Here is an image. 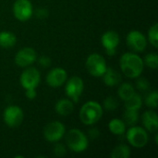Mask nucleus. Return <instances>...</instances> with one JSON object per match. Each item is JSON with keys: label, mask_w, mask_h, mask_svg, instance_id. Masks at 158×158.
<instances>
[{"label": "nucleus", "mask_w": 158, "mask_h": 158, "mask_svg": "<svg viewBox=\"0 0 158 158\" xmlns=\"http://www.w3.org/2000/svg\"><path fill=\"white\" fill-rule=\"evenodd\" d=\"M119 66L122 73L130 78L136 79L139 78L143 71V60L136 53H125L122 55L119 60Z\"/></svg>", "instance_id": "f257e3e1"}, {"label": "nucleus", "mask_w": 158, "mask_h": 158, "mask_svg": "<svg viewBox=\"0 0 158 158\" xmlns=\"http://www.w3.org/2000/svg\"><path fill=\"white\" fill-rule=\"evenodd\" d=\"M103 113V106L99 103L95 101H88L80 110V119L83 124L91 126L101 119Z\"/></svg>", "instance_id": "f03ea898"}, {"label": "nucleus", "mask_w": 158, "mask_h": 158, "mask_svg": "<svg viewBox=\"0 0 158 158\" xmlns=\"http://www.w3.org/2000/svg\"><path fill=\"white\" fill-rule=\"evenodd\" d=\"M66 143L72 152L82 153L88 148L89 140L81 131L71 129L66 134Z\"/></svg>", "instance_id": "7ed1b4c3"}, {"label": "nucleus", "mask_w": 158, "mask_h": 158, "mask_svg": "<svg viewBox=\"0 0 158 158\" xmlns=\"http://www.w3.org/2000/svg\"><path fill=\"white\" fill-rule=\"evenodd\" d=\"M126 132V139L129 143L136 148H143L144 147L148 141V133L147 131L142 127L138 126H131Z\"/></svg>", "instance_id": "20e7f679"}, {"label": "nucleus", "mask_w": 158, "mask_h": 158, "mask_svg": "<svg viewBox=\"0 0 158 158\" xmlns=\"http://www.w3.org/2000/svg\"><path fill=\"white\" fill-rule=\"evenodd\" d=\"M85 66L87 71L94 77H102L107 69L105 58L97 53L91 54L87 57Z\"/></svg>", "instance_id": "39448f33"}, {"label": "nucleus", "mask_w": 158, "mask_h": 158, "mask_svg": "<svg viewBox=\"0 0 158 158\" xmlns=\"http://www.w3.org/2000/svg\"><path fill=\"white\" fill-rule=\"evenodd\" d=\"M66 133L65 125L59 121H51L44 128V137L49 143L59 142Z\"/></svg>", "instance_id": "423d86ee"}, {"label": "nucleus", "mask_w": 158, "mask_h": 158, "mask_svg": "<svg viewBox=\"0 0 158 158\" xmlns=\"http://www.w3.org/2000/svg\"><path fill=\"white\" fill-rule=\"evenodd\" d=\"M66 81L65 92L67 96L74 103H77L84 90V82L82 79L78 76H72Z\"/></svg>", "instance_id": "0eeeda50"}, {"label": "nucleus", "mask_w": 158, "mask_h": 158, "mask_svg": "<svg viewBox=\"0 0 158 158\" xmlns=\"http://www.w3.org/2000/svg\"><path fill=\"white\" fill-rule=\"evenodd\" d=\"M24 118L22 109L18 106H9L3 112V119L6 126L16 128L21 124Z\"/></svg>", "instance_id": "6e6552de"}, {"label": "nucleus", "mask_w": 158, "mask_h": 158, "mask_svg": "<svg viewBox=\"0 0 158 158\" xmlns=\"http://www.w3.org/2000/svg\"><path fill=\"white\" fill-rule=\"evenodd\" d=\"M127 45L135 53L143 52L147 46V39L143 32L137 30L131 31L126 37Z\"/></svg>", "instance_id": "1a4fd4ad"}, {"label": "nucleus", "mask_w": 158, "mask_h": 158, "mask_svg": "<svg viewBox=\"0 0 158 158\" xmlns=\"http://www.w3.org/2000/svg\"><path fill=\"white\" fill-rule=\"evenodd\" d=\"M40 81H41L40 71L33 67H29L26 69H24L19 78L20 84L25 90L31 88L36 89V87L40 83Z\"/></svg>", "instance_id": "9d476101"}, {"label": "nucleus", "mask_w": 158, "mask_h": 158, "mask_svg": "<svg viewBox=\"0 0 158 158\" xmlns=\"http://www.w3.org/2000/svg\"><path fill=\"white\" fill-rule=\"evenodd\" d=\"M14 17L19 21L29 20L33 14V7L30 0H16L13 5Z\"/></svg>", "instance_id": "9b49d317"}, {"label": "nucleus", "mask_w": 158, "mask_h": 158, "mask_svg": "<svg viewBox=\"0 0 158 158\" xmlns=\"http://www.w3.org/2000/svg\"><path fill=\"white\" fill-rule=\"evenodd\" d=\"M101 43L107 56H112L116 54L119 44V35L115 31H107L101 37Z\"/></svg>", "instance_id": "f8f14e48"}, {"label": "nucleus", "mask_w": 158, "mask_h": 158, "mask_svg": "<svg viewBox=\"0 0 158 158\" xmlns=\"http://www.w3.org/2000/svg\"><path fill=\"white\" fill-rule=\"evenodd\" d=\"M37 60V54L31 47H24L20 49L15 56V63L20 68H26L33 64Z\"/></svg>", "instance_id": "ddd939ff"}, {"label": "nucleus", "mask_w": 158, "mask_h": 158, "mask_svg": "<svg viewBox=\"0 0 158 158\" xmlns=\"http://www.w3.org/2000/svg\"><path fill=\"white\" fill-rule=\"evenodd\" d=\"M68 79V73L63 68H54L46 75L45 81L48 86L52 88H58L62 86Z\"/></svg>", "instance_id": "4468645a"}, {"label": "nucleus", "mask_w": 158, "mask_h": 158, "mask_svg": "<svg viewBox=\"0 0 158 158\" xmlns=\"http://www.w3.org/2000/svg\"><path fill=\"white\" fill-rule=\"evenodd\" d=\"M142 122L144 129L150 132H156L158 129V117L156 111L148 110L142 117Z\"/></svg>", "instance_id": "2eb2a0df"}, {"label": "nucleus", "mask_w": 158, "mask_h": 158, "mask_svg": "<svg viewBox=\"0 0 158 158\" xmlns=\"http://www.w3.org/2000/svg\"><path fill=\"white\" fill-rule=\"evenodd\" d=\"M56 112L62 117L69 116L74 110V102L69 98H63L56 102L55 106Z\"/></svg>", "instance_id": "dca6fc26"}, {"label": "nucleus", "mask_w": 158, "mask_h": 158, "mask_svg": "<svg viewBox=\"0 0 158 158\" xmlns=\"http://www.w3.org/2000/svg\"><path fill=\"white\" fill-rule=\"evenodd\" d=\"M102 78H103L105 84L109 87L117 86V85L120 84V82H121V75L119 74V72H118L117 70H115L111 68L106 69V70L104 73V75L102 76Z\"/></svg>", "instance_id": "f3484780"}, {"label": "nucleus", "mask_w": 158, "mask_h": 158, "mask_svg": "<svg viewBox=\"0 0 158 158\" xmlns=\"http://www.w3.org/2000/svg\"><path fill=\"white\" fill-rule=\"evenodd\" d=\"M17 43L16 35L11 31H1L0 32V46L2 48H12Z\"/></svg>", "instance_id": "a211bd4d"}, {"label": "nucleus", "mask_w": 158, "mask_h": 158, "mask_svg": "<svg viewBox=\"0 0 158 158\" xmlns=\"http://www.w3.org/2000/svg\"><path fill=\"white\" fill-rule=\"evenodd\" d=\"M108 129L111 133L118 136H122L126 131V124L122 119L113 118L108 123Z\"/></svg>", "instance_id": "6ab92c4d"}, {"label": "nucleus", "mask_w": 158, "mask_h": 158, "mask_svg": "<svg viewBox=\"0 0 158 158\" xmlns=\"http://www.w3.org/2000/svg\"><path fill=\"white\" fill-rule=\"evenodd\" d=\"M134 94H135V89H134L133 85L129 82H124V83L120 84L118 87V97L123 101L130 99Z\"/></svg>", "instance_id": "aec40b11"}, {"label": "nucleus", "mask_w": 158, "mask_h": 158, "mask_svg": "<svg viewBox=\"0 0 158 158\" xmlns=\"http://www.w3.org/2000/svg\"><path fill=\"white\" fill-rule=\"evenodd\" d=\"M110 156L112 158H129L131 156V149L126 144H119L112 150Z\"/></svg>", "instance_id": "412c9836"}, {"label": "nucleus", "mask_w": 158, "mask_h": 158, "mask_svg": "<svg viewBox=\"0 0 158 158\" xmlns=\"http://www.w3.org/2000/svg\"><path fill=\"white\" fill-rule=\"evenodd\" d=\"M124 102H125V108L126 109L139 110L143 106V98L140 94H138L136 93L130 99H128Z\"/></svg>", "instance_id": "4be33fe9"}, {"label": "nucleus", "mask_w": 158, "mask_h": 158, "mask_svg": "<svg viewBox=\"0 0 158 158\" xmlns=\"http://www.w3.org/2000/svg\"><path fill=\"white\" fill-rule=\"evenodd\" d=\"M139 120V115L138 110H132V109H126L124 112V122L126 125L129 126H134Z\"/></svg>", "instance_id": "5701e85b"}, {"label": "nucleus", "mask_w": 158, "mask_h": 158, "mask_svg": "<svg viewBox=\"0 0 158 158\" xmlns=\"http://www.w3.org/2000/svg\"><path fill=\"white\" fill-rule=\"evenodd\" d=\"M148 41L155 47H158V24L155 23L148 31Z\"/></svg>", "instance_id": "b1692460"}, {"label": "nucleus", "mask_w": 158, "mask_h": 158, "mask_svg": "<svg viewBox=\"0 0 158 158\" xmlns=\"http://www.w3.org/2000/svg\"><path fill=\"white\" fill-rule=\"evenodd\" d=\"M143 64L152 69H156L158 67V56L156 53H149L145 56Z\"/></svg>", "instance_id": "393cba45"}, {"label": "nucleus", "mask_w": 158, "mask_h": 158, "mask_svg": "<svg viewBox=\"0 0 158 158\" xmlns=\"http://www.w3.org/2000/svg\"><path fill=\"white\" fill-rule=\"evenodd\" d=\"M158 102V94L157 91H152L150 92L146 97H145V105L150 107L151 109H156L157 107Z\"/></svg>", "instance_id": "a878e982"}, {"label": "nucleus", "mask_w": 158, "mask_h": 158, "mask_svg": "<svg viewBox=\"0 0 158 158\" xmlns=\"http://www.w3.org/2000/svg\"><path fill=\"white\" fill-rule=\"evenodd\" d=\"M118 106V101L114 96H108L104 100V108L108 111L116 110Z\"/></svg>", "instance_id": "bb28decb"}, {"label": "nucleus", "mask_w": 158, "mask_h": 158, "mask_svg": "<svg viewBox=\"0 0 158 158\" xmlns=\"http://www.w3.org/2000/svg\"><path fill=\"white\" fill-rule=\"evenodd\" d=\"M53 151H54V155L56 156H57V157H62L67 153V149H66L65 145L60 143H57L55 144Z\"/></svg>", "instance_id": "cd10ccee"}, {"label": "nucleus", "mask_w": 158, "mask_h": 158, "mask_svg": "<svg viewBox=\"0 0 158 158\" xmlns=\"http://www.w3.org/2000/svg\"><path fill=\"white\" fill-rule=\"evenodd\" d=\"M136 87H137L138 90H140L142 92H145L150 88V83L145 78H140V79L137 80Z\"/></svg>", "instance_id": "c85d7f7f"}, {"label": "nucleus", "mask_w": 158, "mask_h": 158, "mask_svg": "<svg viewBox=\"0 0 158 158\" xmlns=\"http://www.w3.org/2000/svg\"><path fill=\"white\" fill-rule=\"evenodd\" d=\"M38 64L43 68H48L51 65V59L46 56H42L38 58Z\"/></svg>", "instance_id": "c756f323"}, {"label": "nucleus", "mask_w": 158, "mask_h": 158, "mask_svg": "<svg viewBox=\"0 0 158 158\" xmlns=\"http://www.w3.org/2000/svg\"><path fill=\"white\" fill-rule=\"evenodd\" d=\"M35 15L38 19H45L48 16V10L45 8H43V7L38 8L35 12Z\"/></svg>", "instance_id": "7c9ffc66"}, {"label": "nucleus", "mask_w": 158, "mask_h": 158, "mask_svg": "<svg viewBox=\"0 0 158 158\" xmlns=\"http://www.w3.org/2000/svg\"><path fill=\"white\" fill-rule=\"evenodd\" d=\"M37 94H36V90L34 88H31V89H26L25 90V96L29 99V100H33L36 97Z\"/></svg>", "instance_id": "2f4dec72"}, {"label": "nucleus", "mask_w": 158, "mask_h": 158, "mask_svg": "<svg viewBox=\"0 0 158 158\" xmlns=\"http://www.w3.org/2000/svg\"><path fill=\"white\" fill-rule=\"evenodd\" d=\"M88 135H89V137L92 140H95V139H97V138L100 137V131L97 130V128H93V129H90L89 130Z\"/></svg>", "instance_id": "473e14b6"}]
</instances>
